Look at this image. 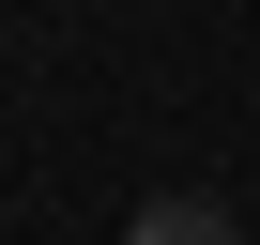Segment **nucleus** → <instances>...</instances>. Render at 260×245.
<instances>
[{
	"mask_svg": "<svg viewBox=\"0 0 260 245\" xmlns=\"http://www.w3.org/2000/svg\"><path fill=\"white\" fill-rule=\"evenodd\" d=\"M138 245H245V230H230L214 199H153V215H138Z\"/></svg>",
	"mask_w": 260,
	"mask_h": 245,
	"instance_id": "1",
	"label": "nucleus"
}]
</instances>
